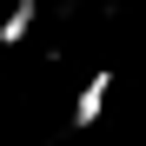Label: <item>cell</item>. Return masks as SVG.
Instances as JSON below:
<instances>
[{"instance_id":"obj_1","label":"cell","mask_w":146,"mask_h":146,"mask_svg":"<svg viewBox=\"0 0 146 146\" xmlns=\"http://www.w3.org/2000/svg\"><path fill=\"white\" fill-rule=\"evenodd\" d=\"M106 93H113V73L100 66V73H93V80L80 86V100H73V126H93V119L106 113Z\"/></svg>"},{"instance_id":"obj_2","label":"cell","mask_w":146,"mask_h":146,"mask_svg":"<svg viewBox=\"0 0 146 146\" xmlns=\"http://www.w3.org/2000/svg\"><path fill=\"white\" fill-rule=\"evenodd\" d=\"M33 13H40V0H13V13L0 20V46H20V40H27V27H33Z\"/></svg>"}]
</instances>
